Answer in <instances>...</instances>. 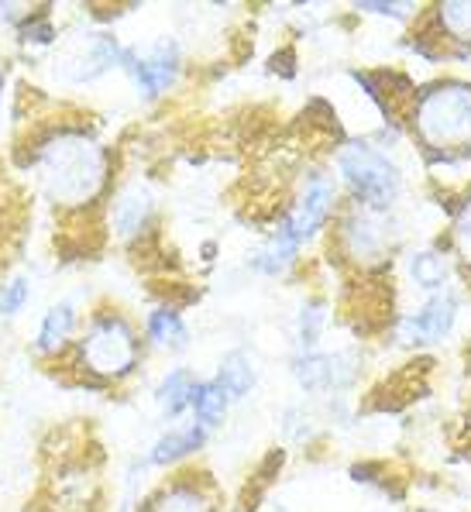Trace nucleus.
<instances>
[{"label":"nucleus","mask_w":471,"mask_h":512,"mask_svg":"<svg viewBox=\"0 0 471 512\" xmlns=\"http://www.w3.org/2000/svg\"><path fill=\"white\" fill-rule=\"evenodd\" d=\"M80 358H83L86 372H93V375H104V378L128 375L138 361L135 330L124 324L121 317H97L80 344Z\"/></svg>","instance_id":"nucleus-4"},{"label":"nucleus","mask_w":471,"mask_h":512,"mask_svg":"<svg viewBox=\"0 0 471 512\" xmlns=\"http://www.w3.org/2000/svg\"><path fill=\"white\" fill-rule=\"evenodd\" d=\"M73 324H76L73 306H69V303L52 306V310L45 313V320H42V330H38V351H45V354L59 351L62 344H66V337L73 334Z\"/></svg>","instance_id":"nucleus-16"},{"label":"nucleus","mask_w":471,"mask_h":512,"mask_svg":"<svg viewBox=\"0 0 471 512\" xmlns=\"http://www.w3.org/2000/svg\"><path fill=\"white\" fill-rule=\"evenodd\" d=\"M203 440H207V430H203L200 423L183 427V430H172L166 437H159V444L152 447V464H172V461L186 458V454H193Z\"/></svg>","instance_id":"nucleus-13"},{"label":"nucleus","mask_w":471,"mask_h":512,"mask_svg":"<svg viewBox=\"0 0 471 512\" xmlns=\"http://www.w3.org/2000/svg\"><path fill=\"white\" fill-rule=\"evenodd\" d=\"M217 382H221V389L231 399H241V396H248L251 385H255V368H251V361L245 358V354L234 351V354H227V358L221 361Z\"/></svg>","instance_id":"nucleus-18"},{"label":"nucleus","mask_w":471,"mask_h":512,"mask_svg":"<svg viewBox=\"0 0 471 512\" xmlns=\"http://www.w3.org/2000/svg\"><path fill=\"white\" fill-rule=\"evenodd\" d=\"M35 169L42 189L52 203L83 207L97 200L107 183V152L93 135L76 128H62L45 135L35 145Z\"/></svg>","instance_id":"nucleus-1"},{"label":"nucleus","mask_w":471,"mask_h":512,"mask_svg":"<svg viewBox=\"0 0 471 512\" xmlns=\"http://www.w3.org/2000/svg\"><path fill=\"white\" fill-rule=\"evenodd\" d=\"M21 38H25V42H49L52 25L45 18H31V25L21 28Z\"/></svg>","instance_id":"nucleus-24"},{"label":"nucleus","mask_w":471,"mask_h":512,"mask_svg":"<svg viewBox=\"0 0 471 512\" xmlns=\"http://www.w3.org/2000/svg\"><path fill=\"white\" fill-rule=\"evenodd\" d=\"M0 90H4V73H0Z\"/></svg>","instance_id":"nucleus-26"},{"label":"nucleus","mask_w":471,"mask_h":512,"mask_svg":"<svg viewBox=\"0 0 471 512\" xmlns=\"http://www.w3.org/2000/svg\"><path fill=\"white\" fill-rule=\"evenodd\" d=\"M437 18H441V28L451 38H458V42H471V4H465V0L441 4Z\"/></svg>","instance_id":"nucleus-20"},{"label":"nucleus","mask_w":471,"mask_h":512,"mask_svg":"<svg viewBox=\"0 0 471 512\" xmlns=\"http://www.w3.org/2000/svg\"><path fill=\"white\" fill-rule=\"evenodd\" d=\"M25 303H28V282L25 279H11V282L0 286V313H4V317L18 313Z\"/></svg>","instance_id":"nucleus-22"},{"label":"nucleus","mask_w":471,"mask_h":512,"mask_svg":"<svg viewBox=\"0 0 471 512\" xmlns=\"http://www.w3.org/2000/svg\"><path fill=\"white\" fill-rule=\"evenodd\" d=\"M406 272H410L413 286H420L423 293L437 296V293H444L447 275H451V265H447V258L441 255V251L423 248V251H413V255H410Z\"/></svg>","instance_id":"nucleus-11"},{"label":"nucleus","mask_w":471,"mask_h":512,"mask_svg":"<svg viewBox=\"0 0 471 512\" xmlns=\"http://www.w3.org/2000/svg\"><path fill=\"white\" fill-rule=\"evenodd\" d=\"M454 248L471 265V196L465 200V207H461L458 220H454Z\"/></svg>","instance_id":"nucleus-23"},{"label":"nucleus","mask_w":471,"mask_h":512,"mask_svg":"<svg viewBox=\"0 0 471 512\" xmlns=\"http://www.w3.org/2000/svg\"><path fill=\"white\" fill-rule=\"evenodd\" d=\"M337 169L355 193V200L368 210H389L403 193V176H399L396 162H389V155H382L365 141H348L337 152Z\"/></svg>","instance_id":"nucleus-3"},{"label":"nucleus","mask_w":471,"mask_h":512,"mask_svg":"<svg viewBox=\"0 0 471 512\" xmlns=\"http://www.w3.org/2000/svg\"><path fill=\"white\" fill-rule=\"evenodd\" d=\"M396 224L389 220L386 210H368V207H358L355 214L344 220V231H341V241L348 248L351 258L358 262L372 265L379 258H386L396 244Z\"/></svg>","instance_id":"nucleus-6"},{"label":"nucleus","mask_w":471,"mask_h":512,"mask_svg":"<svg viewBox=\"0 0 471 512\" xmlns=\"http://www.w3.org/2000/svg\"><path fill=\"white\" fill-rule=\"evenodd\" d=\"M358 7H361V11H368V14H389V18H406L413 4H372V0H368V4H358Z\"/></svg>","instance_id":"nucleus-25"},{"label":"nucleus","mask_w":471,"mask_h":512,"mask_svg":"<svg viewBox=\"0 0 471 512\" xmlns=\"http://www.w3.org/2000/svg\"><path fill=\"white\" fill-rule=\"evenodd\" d=\"M327 324V310L320 303H310V306H303V313H300V348L310 354L313 348H317V341H320V327Z\"/></svg>","instance_id":"nucleus-21"},{"label":"nucleus","mask_w":471,"mask_h":512,"mask_svg":"<svg viewBox=\"0 0 471 512\" xmlns=\"http://www.w3.org/2000/svg\"><path fill=\"white\" fill-rule=\"evenodd\" d=\"M227 403H231V396L221 389V382H196V392H193V413H196V423H200L203 430L217 427V423L224 420L227 413Z\"/></svg>","instance_id":"nucleus-14"},{"label":"nucleus","mask_w":471,"mask_h":512,"mask_svg":"<svg viewBox=\"0 0 471 512\" xmlns=\"http://www.w3.org/2000/svg\"><path fill=\"white\" fill-rule=\"evenodd\" d=\"M296 251H300V244H296V241L289 238V234L279 227V231L272 234L269 241H265V248L255 255V269H258V272H265V275H279V272H286L289 265H293Z\"/></svg>","instance_id":"nucleus-17"},{"label":"nucleus","mask_w":471,"mask_h":512,"mask_svg":"<svg viewBox=\"0 0 471 512\" xmlns=\"http://www.w3.org/2000/svg\"><path fill=\"white\" fill-rule=\"evenodd\" d=\"M152 193L141 186H128L124 193H117L114 207H111V224L121 238H135V234L145 231V224L152 220Z\"/></svg>","instance_id":"nucleus-10"},{"label":"nucleus","mask_w":471,"mask_h":512,"mask_svg":"<svg viewBox=\"0 0 471 512\" xmlns=\"http://www.w3.org/2000/svg\"><path fill=\"white\" fill-rule=\"evenodd\" d=\"M124 69L131 73V80L138 83V90H145L148 97H159L169 90V83L179 73V49L169 38H159L148 49H131L124 52Z\"/></svg>","instance_id":"nucleus-7"},{"label":"nucleus","mask_w":471,"mask_h":512,"mask_svg":"<svg viewBox=\"0 0 471 512\" xmlns=\"http://www.w3.org/2000/svg\"><path fill=\"white\" fill-rule=\"evenodd\" d=\"M145 512H214V502L200 492L196 485H172L159 495L155 502H148Z\"/></svg>","instance_id":"nucleus-15"},{"label":"nucleus","mask_w":471,"mask_h":512,"mask_svg":"<svg viewBox=\"0 0 471 512\" xmlns=\"http://www.w3.org/2000/svg\"><path fill=\"white\" fill-rule=\"evenodd\" d=\"M413 131L430 152L458 159L471 152V86L447 80L434 83L416 97Z\"/></svg>","instance_id":"nucleus-2"},{"label":"nucleus","mask_w":471,"mask_h":512,"mask_svg":"<svg viewBox=\"0 0 471 512\" xmlns=\"http://www.w3.org/2000/svg\"><path fill=\"white\" fill-rule=\"evenodd\" d=\"M334 196L337 193H334L331 179H327L324 172H310L300 196L293 200V207H289V214L282 217L279 227L303 248V244L317 238L320 227L327 224V217H331V210H334Z\"/></svg>","instance_id":"nucleus-5"},{"label":"nucleus","mask_w":471,"mask_h":512,"mask_svg":"<svg viewBox=\"0 0 471 512\" xmlns=\"http://www.w3.org/2000/svg\"><path fill=\"white\" fill-rule=\"evenodd\" d=\"M358 365L348 358V354H300L296 361V382L303 385L306 392H341L355 382Z\"/></svg>","instance_id":"nucleus-9"},{"label":"nucleus","mask_w":471,"mask_h":512,"mask_svg":"<svg viewBox=\"0 0 471 512\" xmlns=\"http://www.w3.org/2000/svg\"><path fill=\"white\" fill-rule=\"evenodd\" d=\"M148 337H152L159 348H183L186 344V327L183 320H179L176 310H155L152 317H148Z\"/></svg>","instance_id":"nucleus-19"},{"label":"nucleus","mask_w":471,"mask_h":512,"mask_svg":"<svg viewBox=\"0 0 471 512\" xmlns=\"http://www.w3.org/2000/svg\"><path fill=\"white\" fill-rule=\"evenodd\" d=\"M193 392H196L193 375L186 372V368H176V372H169L159 382L155 399H159V406H162V413H166V416H179L186 406H193Z\"/></svg>","instance_id":"nucleus-12"},{"label":"nucleus","mask_w":471,"mask_h":512,"mask_svg":"<svg viewBox=\"0 0 471 512\" xmlns=\"http://www.w3.org/2000/svg\"><path fill=\"white\" fill-rule=\"evenodd\" d=\"M454 320H458V296L444 289V293L430 296L420 310L406 313L399 334L413 344H437L454 330Z\"/></svg>","instance_id":"nucleus-8"}]
</instances>
